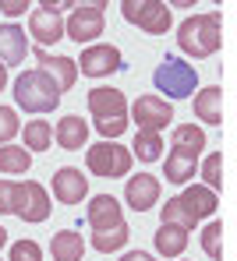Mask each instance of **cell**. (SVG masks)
I'll return each instance as SVG.
<instances>
[{
  "label": "cell",
  "mask_w": 237,
  "mask_h": 261,
  "mask_svg": "<svg viewBox=\"0 0 237 261\" xmlns=\"http://www.w3.org/2000/svg\"><path fill=\"white\" fill-rule=\"evenodd\" d=\"M25 0H0V14H7V18H21L25 14Z\"/></svg>",
  "instance_id": "cell-34"
},
{
  "label": "cell",
  "mask_w": 237,
  "mask_h": 261,
  "mask_svg": "<svg viewBox=\"0 0 237 261\" xmlns=\"http://www.w3.org/2000/svg\"><path fill=\"white\" fill-rule=\"evenodd\" d=\"M50 254H53V261H82V254H85V240H82V233H75V229H60V233H53V240H50Z\"/></svg>",
  "instance_id": "cell-20"
},
{
  "label": "cell",
  "mask_w": 237,
  "mask_h": 261,
  "mask_svg": "<svg viewBox=\"0 0 237 261\" xmlns=\"http://www.w3.org/2000/svg\"><path fill=\"white\" fill-rule=\"evenodd\" d=\"M223 222H209L205 229H202V251H205V258L209 261H220L223 258Z\"/></svg>",
  "instance_id": "cell-29"
},
{
  "label": "cell",
  "mask_w": 237,
  "mask_h": 261,
  "mask_svg": "<svg viewBox=\"0 0 237 261\" xmlns=\"http://www.w3.org/2000/svg\"><path fill=\"white\" fill-rule=\"evenodd\" d=\"M7 261H43V247L36 240H18V244H11Z\"/></svg>",
  "instance_id": "cell-31"
},
{
  "label": "cell",
  "mask_w": 237,
  "mask_h": 261,
  "mask_svg": "<svg viewBox=\"0 0 237 261\" xmlns=\"http://www.w3.org/2000/svg\"><path fill=\"white\" fill-rule=\"evenodd\" d=\"M195 117L209 127L223 124V92H220V85H209L195 95Z\"/></svg>",
  "instance_id": "cell-19"
},
{
  "label": "cell",
  "mask_w": 237,
  "mask_h": 261,
  "mask_svg": "<svg viewBox=\"0 0 237 261\" xmlns=\"http://www.w3.org/2000/svg\"><path fill=\"white\" fill-rule=\"evenodd\" d=\"M184 247H188V229H181V226H167V222L156 229V251H159L163 258H181Z\"/></svg>",
  "instance_id": "cell-22"
},
{
  "label": "cell",
  "mask_w": 237,
  "mask_h": 261,
  "mask_svg": "<svg viewBox=\"0 0 237 261\" xmlns=\"http://www.w3.org/2000/svg\"><path fill=\"white\" fill-rule=\"evenodd\" d=\"M25 53H29V36H25V29H18V25H0V64H4V67H14V64L25 60Z\"/></svg>",
  "instance_id": "cell-16"
},
{
  "label": "cell",
  "mask_w": 237,
  "mask_h": 261,
  "mask_svg": "<svg viewBox=\"0 0 237 261\" xmlns=\"http://www.w3.org/2000/svg\"><path fill=\"white\" fill-rule=\"evenodd\" d=\"M128 222L124 226H117V229H106V233H92V247L99 254H113V251H121L124 244H128Z\"/></svg>",
  "instance_id": "cell-28"
},
{
  "label": "cell",
  "mask_w": 237,
  "mask_h": 261,
  "mask_svg": "<svg viewBox=\"0 0 237 261\" xmlns=\"http://www.w3.org/2000/svg\"><path fill=\"white\" fill-rule=\"evenodd\" d=\"M21 130L18 124V113L11 110V106H0V145H11V138Z\"/></svg>",
  "instance_id": "cell-32"
},
{
  "label": "cell",
  "mask_w": 237,
  "mask_h": 261,
  "mask_svg": "<svg viewBox=\"0 0 237 261\" xmlns=\"http://www.w3.org/2000/svg\"><path fill=\"white\" fill-rule=\"evenodd\" d=\"M195 155H184V152H174L170 148V155H167V166H163V176L170 180V184H188L191 176H195Z\"/></svg>",
  "instance_id": "cell-24"
},
{
  "label": "cell",
  "mask_w": 237,
  "mask_h": 261,
  "mask_svg": "<svg viewBox=\"0 0 237 261\" xmlns=\"http://www.w3.org/2000/svg\"><path fill=\"white\" fill-rule=\"evenodd\" d=\"M4 88H7V67L0 64V92H4Z\"/></svg>",
  "instance_id": "cell-36"
},
{
  "label": "cell",
  "mask_w": 237,
  "mask_h": 261,
  "mask_svg": "<svg viewBox=\"0 0 237 261\" xmlns=\"http://www.w3.org/2000/svg\"><path fill=\"white\" fill-rule=\"evenodd\" d=\"M131 117H135L138 130H156V134H163L167 124L174 120V106H170L163 95H142V99H135Z\"/></svg>",
  "instance_id": "cell-11"
},
{
  "label": "cell",
  "mask_w": 237,
  "mask_h": 261,
  "mask_svg": "<svg viewBox=\"0 0 237 261\" xmlns=\"http://www.w3.org/2000/svg\"><path fill=\"white\" fill-rule=\"evenodd\" d=\"M131 155H138L142 163L163 159V134H156V130H138V134H135V145H131Z\"/></svg>",
  "instance_id": "cell-25"
},
{
  "label": "cell",
  "mask_w": 237,
  "mask_h": 261,
  "mask_svg": "<svg viewBox=\"0 0 237 261\" xmlns=\"http://www.w3.org/2000/svg\"><path fill=\"white\" fill-rule=\"evenodd\" d=\"M14 216L21 222H46L50 219V194L36 180H18L14 187Z\"/></svg>",
  "instance_id": "cell-8"
},
{
  "label": "cell",
  "mask_w": 237,
  "mask_h": 261,
  "mask_svg": "<svg viewBox=\"0 0 237 261\" xmlns=\"http://www.w3.org/2000/svg\"><path fill=\"white\" fill-rule=\"evenodd\" d=\"M124 201H128L135 212H149L152 205H159V180L152 173L128 176V184H124Z\"/></svg>",
  "instance_id": "cell-15"
},
{
  "label": "cell",
  "mask_w": 237,
  "mask_h": 261,
  "mask_svg": "<svg viewBox=\"0 0 237 261\" xmlns=\"http://www.w3.org/2000/svg\"><path fill=\"white\" fill-rule=\"evenodd\" d=\"M85 222L92 226V233H106V229H117L124 226V212H121V201L113 194H96L85 208Z\"/></svg>",
  "instance_id": "cell-12"
},
{
  "label": "cell",
  "mask_w": 237,
  "mask_h": 261,
  "mask_svg": "<svg viewBox=\"0 0 237 261\" xmlns=\"http://www.w3.org/2000/svg\"><path fill=\"white\" fill-rule=\"evenodd\" d=\"M75 67L85 78H110V74L124 71V57L117 46H89L82 53V60H75Z\"/></svg>",
  "instance_id": "cell-10"
},
{
  "label": "cell",
  "mask_w": 237,
  "mask_h": 261,
  "mask_svg": "<svg viewBox=\"0 0 237 261\" xmlns=\"http://www.w3.org/2000/svg\"><path fill=\"white\" fill-rule=\"evenodd\" d=\"M14 102L25 113H53L60 106V92L39 67H32V71H21L14 78Z\"/></svg>",
  "instance_id": "cell-3"
},
{
  "label": "cell",
  "mask_w": 237,
  "mask_h": 261,
  "mask_svg": "<svg viewBox=\"0 0 237 261\" xmlns=\"http://www.w3.org/2000/svg\"><path fill=\"white\" fill-rule=\"evenodd\" d=\"M121 14H124V21L138 25L149 36H167V29L174 21L170 18V4H163V0H124Z\"/></svg>",
  "instance_id": "cell-6"
},
{
  "label": "cell",
  "mask_w": 237,
  "mask_h": 261,
  "mask_svg": "<svg viewBox=\"0 0 237 261\" xmlns=\"http://www.w3.org/2000/svg\"><path fill=\"white\" fill-rule=\"evenodd\" d=\"M159 219H163L167 226H181V229H195V226H198V219L181 205V198H167V205L159 208Z\"/></svg>",
  "instance_id": "cell-27"
},
{
  "label": "cell",
  "mask_w": 237,
  "mask_h": 261,
  "mask_svg": "<svg viewBox=\"0 0 237 261\" xmlns=\"http://www.w3.org/2000/svg\"><path fill=\"white\" fill-rule=\"evenodd\" d=\"M64 7H75V4H50L46 0V4H39L29 14V36L39 46H50V43H60L64 39V18H60Z\"/></svg>",
  "instance_id": "cell-9"
},
{
  "label": "cell",
  "mask_w": 237,
  "mask_h": 261,
  "mask_svg": "<svg viewBox=\"0 0 237 261\" xmlns=\"http://www.w3.org/2000/svg\"><path fill=\"white\" fill-rule=\"evenodd\" d=\"M177 198H181V205H184L198 222L209 219L216 212V205H220V201H216V191H209L205 184H191V187H184V194H177Z\"/></svg>",
  "instance_id": "cell-18"
},
{
  "label": "cell",
  "mask_w": 237,
  "mask_h": 261,
  "mask_svg": "<svg viewBox=\"0 0 237 261\" xmlns=\"http://www.w3.org/2000/svg\"><path fill=\"white\" fill-rule=\"evenodd\" d=\"M103 0H96V4H75V11H71V18L64 21V36L67 39H75V43H92L103 36Z\"/></svg>",
  "instance_id": "cell-7"
},
{
  "label": "cell",
  "mask_w": 237,
  "mask_h": 261,
  "mask_svg": "<svg viewBox=\"0 0 237 261\" xmlns=\"http://www.w3.org/2000/svg\"><path fill=\"white\" fill-rule=\"evenodd\" d=\"M152 85H156V92H163L167 99H188L191 92H195V85H198V71L191 64H184L181 57H167L156 67Z\"/></svg>",
  "instance_id": "cell-4"
},
{
  "label": "cell",
  "mask_w": 237,
  "mask_h": 261,
  "mask_svg": "<svg viewBox=\"0 0 237 261\" xmlns=\"http://www.w3.org/2000/svg\"><path fill=\"white\" fill-rule=\"evenodd\" d=\"M121 261H156V258H152V254H145V251H128Z\"/></svg>",
  "instance_id": "cell-35"
},
{
  "label": "cell",
  "mask_w": 237,
  "mask_h": 261,
  "mask_svg": "<svg viewBox=\"0 0 237 261\" xmlns=\"http://www.w3.org/2000/svg\"><path fill=\"white\" fill-rule=\"evenodd\" d=\"M53 198L60 205H82L89 198V180L82 176V170L75 166H60L53 173Z\"/></svg>",
  "instance_id": "cell-13"
},
{
  "label": "cell",
  "mask_w": 237,
  "mask_h": 261,
  "mask_svg": "<svg viewBox=\"0 0 237 261\" xmlns=\"http://www.w3.org/2000/svg\"><path fill=\"white\" fill-rule=\"evenodd\" d=\"M4 244H7V229L0 226V247H4Z\"/></svg>",
  "instance_id": "cell-37"
},
{
  "label": "cell",
  "mask_w": 237,
  "mask_h": 261,
  "mask_svg": "<svg viewBox=\"0 0 237 261\" xmlns=\"http://www.w3.org/2000/svg\"><path fill=\"white\" fill-rule=\"evenodd\" d=\"M36 60H39V71L57 85V92H67L78 82V67H75L71 57H50L43 46H36Z\"/></svg>",
  "instance_id": "cell-14"
},
{
  "label": "cell",
  "mask_w": 237,
  "mask_h": 261,
  "mask_svg": "<svg viewBox=\"0 0 237 261\" xmlns=\"http://www.w3.org/2000/svg\"><path fill=\"white\" fill-rule=\"evenodd\" d=\"M53 138H57V145H60L64 152H82L85 141H89V124H85L82 117H64V120H57Z\"/></svg>",
  "instance_id": "cell-17"
},
{
  "label": "cell",
  "mask_w": 237,
  "mask_h": 261,
  "mask_svg": "<svg viewBox=\"0 0 237 261\" xmlns=\"http://www.w3.org/2000/svg\"><path fill=\"white\" fill-rule=\"evenodd\" d=\"M32 170V152L25 145H0V173L21 176Z\"/></svg>",
  "instance_id": "cell-21"
},
{
  "label": "cell",
  "mask_w": 237,
  "mask_h": 261,
  "mask_svg": "<svg viewBox=\"0 0 237 261\" xmlns=\"http://www.w3.org/2000/svg\"><path fill=\"white\" fill-rule=\"evenodd\" d=\"M53 145V127L50 120H29L25 124V148L29 152H46Z\"/></svg>",
  "instance_id": "cell-26"
},
{
  "label": "cell",
  "mask_w": 237,
  "mask_h": 261,
  "mask_svg": "<svg viewBox=\"0 0 237 261\" xmlns=\"http://www.w3.org/2000/svg\"><path fill=\"white\" fill-rule=\"evenodd\" d=\"M170 141H174V152H184V155H202V148H205V130L195 127V124H177L174 134H170Z\"/></svg>",
  "instance_id": "cell-23"
},
{
  "label": "cell",
  "mask_w": 237,
  "mask_h": 261,
  "mask_svg": "<svg viewBox=\"0 0 237 261\" xmlns=\"http://www.w3.org/2000/svg\"><path fill=\"white\" fill-rule=\"evenodd\" d=\"M85 163H89V170H92L96 176L117 180V176L131 173L135 155H131V148H124V145H117V141H99V145H92V148L85 152Z\"/></svg>",
  "instance_id": "cell-5"
},
{
  "label": "cell",
  "mask_w": 237,
  "mask_h": 261,
  "mask_svg": "<svg viewBox=\"0 0 237 261\" xmlns=\"http://www.w3.org/2000/svg\"><path fill=\"white\" fill-rule=\"evenodd\" d=\"M14 187L18 180H0V216L14 212Z\"/></svg>",
  "instance_id": "cell-33"
},
{
  "label": "cell",
  "mask_w": 237,
  "mask_h": 261,
  "mask_svg": "<svg viewBox=\"0 0 237 261\" xmlns=\"http://www.w3.org/2000/svg\"><path fill=\"white\" fill-rule=\"evenodd\" d=\"M89 113H92V127L103 134V141H113L128 130V99L121 88H92Z\"/></svg>",
  "instance_id": "cell-2"
},
{
  "label": "cell",
  "mask_w": 237,
  "mask_h": 261,
  "mask_svg": "<svg viewBox=\"0 0 237 261\" xmlns=\"http://www.w3.org/2000/svg\"><path fill=\"white\" fill-rule=\"evenodd\" d=\"M223 43V18H220V11H209V14H191L181 21V29H177V46L195 57V60H205V57H212L216 49Z\"/></svg>",
  "instance_id": "cell-1"
},
{
  "label": "cell",
  "mask_w": 237,
  "mask_h": 261,
  "mask_svg": "<svg viewBox=\"0 0 237 261\" xmlns=\"http://www.w3.org/2000/svg\"><path fill=\"white\" fill-rule=\"evenodd\" d=\"M202 176H205V187L209 191H220L223 187V155L212 152L205 163H202Z\"/></svg>",
  "instance_id": "cell-30"
}]
</instances>
